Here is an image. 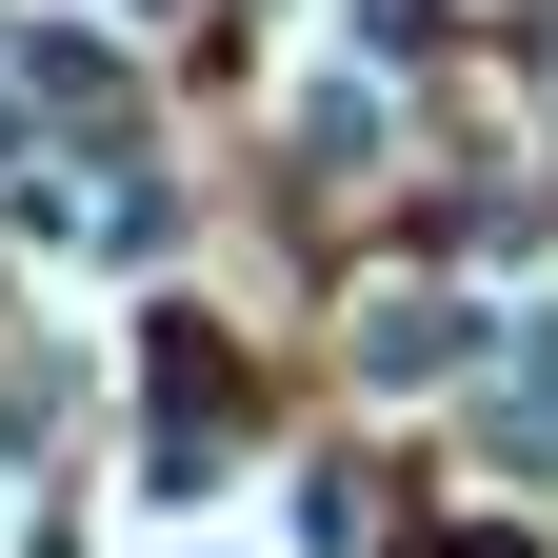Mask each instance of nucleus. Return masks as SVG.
Listing matches in <instances>:
<instances>
[{
	"instance_id": "nucleus-1",
	"label": "nucleus",
	"mask_w": 558,
	"mask_h": 558,
	"mask_svg": "<svg viewBox=\"0 0 558 558\" xmlns=\"http://www.w3.org/2000/svg\"><path fill=\"white\" fill-rule=\"evenodd\" d=\"M459 300H360V379H459Z\"/></svg>"
}]
</instances>
